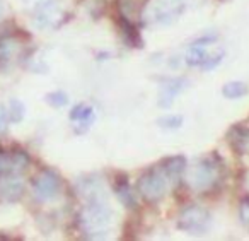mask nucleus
Returning a JSON list of instances; mask_svg holds the SVG:
<instances>
[{"label": "nucleus", "mask_w": 249, "mask_h": 241, "mask_svg": "<svg viewBox=\"0 0 249 241\" xmlns=\"http://www.w3.org/2000/svg\"><path fill=\"white\" fill-rule=\"evenodd\" d=\"M222 175V162L217 158H205L191 168L190 185L196 192H205L217 185Z\"/></svg>", "instance_id": "obj_3"}, {"label": "nucleus", "mask_w": 249, "mask_h": 241, "mask_svg": "<svg viewBox=\"0 0 249 241\" xmlns=\"http://www.w3.org/2000/svg\"><path fill=\"white\" fill-rule=\"evenodd\" d=\"M222 59H224V53H222V52L220 53H215V55H208L207 62H205L201 67H203L205 70H212L213 67H217L218 63L222 62Z\"/></svg>", "instance_id": "obj_22"}, {"label": "nucleus", "mask_w": 249, "mask_h": 241, "mask_svg": "<svg viewBox=\"0 0 249 241\" xmlns=\"http://www.w3.org/2000/svg\"><path fill=\"white\" fill-rule=\"evenodd\" d=\"M212 224L210 212L200 205H190L178 217V227L190 234H203Z\"/></svg>", "instance_id": "obj_5"}, {"label": "nucleus", "mask_w": 249, "mask_h": 241, "mask_svg": "<svg viewBox=\"0 0 249 241\" xmlns=\"http://www.w3.org/2000/svg\"><path fill=\"white\" fill-rule=\"evenodd\" d=\"M46 101H48V104H52L55 108H63L69 104V96L65 93H52L46 96Z\"/></svg>", "instance_id": "obj_21"}, {"label": "nucleus", "mask_w": 249, "mask_h": 241, "mask_svg": "<svg viewBox=\"0 0 249 241\" xmlns=\"http://www.w3.org/2000/svg\"><path fill=\"white\" fill-rule=\"evenodd\" d=\"M167 185H169V180L164 169L154 168L139 180V192L147 202H157L166 195Z\"/></svg>", "instance_id": "obj_4"}, {"label": "nucleus", "mask_w": 249, "mask_h": 241, "mask_svg": "<svg viewBox=\"0 0 249 241\" xmlns=\"http://www.w3.org/2000/svg\"><path fill=\"white\" fill-rule=\"evenodd\" d=\"M239 214H241L242 222H244L246 226L249 227V197L241 202V207H239Z\"/></svg>", "instance_id": "obj_24"}, {"label": "nucleus", "mask_w": 249, "mask_h": 241, "mask_svg": "<svg viewBox=\"0 0 249 241\" xmlns=\"http://www.w3.org/2000/svg\"><path fill=\"white\" fill-rule=\"evenodd\" d=\"M248 86L241 80H231L222 87V94H224L227 100H239V98H244L248 94Z\"/></svg>", "instance_id": "obj_15"}, {"label": "nucleus", "mask_w": 249, "mask_h": 241, "mask_svg": "<svg viewBox=\"0 0 249 241\" xmlns=\"http://www.w3.org/2000/svg\"><path fill=\"white\" fill-rule=\"evenodd\" d=\"M70 120L73 121V128H75L77 134H84L90 128V125L96 120V115H94V110L90 106H86V104H79L75 106L72 111H70Z\"/></svg>", "instance_id": "obj_10"}, {"label": "nucleus", "mask_w": 249, "mask_h": 241, "mask_svg": "<svg viewBox=\"0 0 249 241\" xmlns=\"http://www.w3.org/2000/svg\"><path fill=\"white\" fill-rule=\"evenodd\" d=\"M79 222L84 233H87L90 238L106 236V231L111 224V209L107 207L106 197L86 200V205L79 216Z\"/></svg>", "instance_id": "obj_1"}, {"label": "nucleus", "mask_w": 249, "mask_h": 241, "mask_svg": "<svg viewBox=\"0 0 249 241\" xmlns=\"http://www.w3.org/2000/svg\"><path fill=\"white\" fill-rule=\"evenodd\" d=\"M157 125L162 128L174 130V128H179L181 125H183V117H181V115H166V117L157 120Z\"/></svg>", "instance_id": "obj_18"}, {"label": "nucleus", "mask_w": 249, "mask_h": 241, "mask_svg": "<svg viewBox=\"0 0 249 241\" xmlns=\"http://www.w3.org/2000/svg\"><path fill=\"white\" fill-rule=\"evenodd\" d=\"M9 121H11V117H9V110H5L4 104H0V134H4L9 127Z\"/></svg>", "instance_id": "obj_23"}, {"label": "nucleus", "mask_w": 249, "mask_h": 241, "mask_svg": "<svg viewBox=\"0 0 249 241\" xmlns=\"http://www.w3.org/2000/svg\"><path fill=\"white\" fill-rule=\"evenodd\" d=\"M188 86L186 79H171L166 80L162 84V89H160V98H159V106L169 108L173 104V101L176 100V96Z\"/></svg>", "instance_id": "obj_11"}, {"label": "nucleus", "mask_w": 249, "mask_h": 241, "mask_svg": "<svg viewBox=\"0 0 249 241\" xmlns=\"http://www.w3.org/2000/svg\"><path fill=\"white\" fill-rule=\"evenodd\" d=\"M18 41L12 38L0 40V70H5L14 60L16 53H18Z\"/></svg>", "instance_id": "obj_13"}, {"label": "nucleus", "mask_w": 249, "mask_h": 241, "mask_svg": "<svg viewBox=\"0 0 249 241\" xmlns=\"http://www.w3.org/2000/svg\"><path fill=\"white\" fill-rule=\"evenodd\" d=\"M114 192H116V197L124 207H128V209H135L137 207V197L133 188L130 186V183L126 180L120 181L116 186H114Z\"/></svg>", "instance_id": "obj_14"}, {"label": "nucleus", "mask_w": 249, "mask_h": 241, "mask_svg": "<svg viewBox=\"0 0 249 241\" xmlns=\"http://www.w3.org/2000/svg\"><path fill=\"white\" fill-rule=\"evenodd\" d=\"M24 185L19 173H7L0 176V200L5 203H14L22 197Z\"/></svg>", "instance_id": "obj_8"}, {"label": "nucleus", "mask_w": 249, "mask_h": 241, "mask_svg": "<svg viewBox=\"0 0 249 241\" xmlns=\"http://www.w3.org/2000/svg\"><path fill=\"white\" fill-rule=\"evenodd\" d=\"M160 168L164 169L169 183H178L183 176L184 169H186V159L183 156H173V158H167L160 164Z\"/></svg>", "instance_id": "obj_12"}, {"label": "nucleus", "mask_w": 249, "mask_h": 241, "mask_svg": "<svg viewBox=\"0 0 249 241\" xmlns=\"http://www.w3.org/2000/svg\"><path fill=\"white\" fill-rule=\"evenodd\" d=\"M33 192H35L36 199L43 200H53L60 193V178L55 171L52 169H45L41 171L33 181Z\"/></svg>", "instance_id": "obj_6"}, {"label": "nucleus", "mask_w": 249, "mask_h": 241, "mask_svg": "<svg viewBox=\"0 0 249 241\" xmlns=\"http://www.w3.org/2000/svg\"><path fill=\"white\" fill-rule=\"evenodd\" d=\"M2 12H4V5H2V0H0V18H2Z\"/></svg>", "instance_id": "obj_25"}, {"label": "nucleus", "mask_w": 249, "mask_h": 241, "mask_svg": "<svg viewBox=\"0 0 249 241\" xmlns=\"http://www.w3.org/2000/svg\"><path fill=\"white\" fill-rule=\"evenodd\" d=\"M208 59V53L203 46L200 45H191L190 52L186 55V63L191 67H201Z\"/></svg>", "instance_id": "obj_16"}, {"label": "nucleus", "mask_w": 249, "mask_h": 241, "mask_svg": "<svg viewBox=\"0 0 249 241\" xmlns=\"http://www.w3.org/2000/svg\"><path fill=\"white\" fill-rule=\"evenodd\" d=\"M121 31H123V35H124V38H126V41L130 43V45H133L135 46L137 43L140 41V36L137 35V31H135V28H133V24L132 22H128V19H121Z\"/></svg>", "instance_id": "obj_17"}, {"label": "nucleus", "mask_w": 249, "mask_h": 241, "mask_svg": "<svg viewBox=\"0 0 249 241\" xmlns=\"http://www.w3.org/2000/svg\"><path fill=\"white\" fill-rule=\"evenodd\" d=\"M7 173H18L14 168V156L0 152V176L7 175Z\"/></svg>", "instance_id": "obj_20"}, {"label": "nucleus", "mask_w": 249, "mask_h": 241, "mask_svg": "<svg viewBox=\"0 0 249 241\" xmlns=\"http://www.w3.org/2000/svg\"><path fill=\"white\" fill-rule=\"evenodd\" d=\"M227 142L237 154H249V128L234 125L227 132Z\"/></svg>", "instance_id": "obj_9"}, {"label": "nucleus", "mask_w": 249, "mask_h": 241, "mask_svg": "<svg viewBox=\"0 0 249 241\" xmlns=\"http://www.w3.org/2000/svg\"><path fill=\"white\" fill-rule=\"evenodd\" d=\"M24 113H26L24 104H22L19 100H12L11 101V110H9V117H11L12 123H19V121H22Z\"/></svg>", "instance_id": "obj_19"}, {"label": "nucleus", "mask_w": 249, "mask_h": 241, "mask_svg": "<svg viewBox=\"0 0 249 241\" xmlns=\"http://www.w3.org/2000/svg\"><path fill=\"white\" fill-rule=\"evenodd\" d=\"M184 11V0H150L143 11V22L150 26L171 24Z\"/></svg>", "instance_id": "obj_2"}, {"label": "nucleus", "mask_w": 249, "mask_h": 241, "mask_svg": "<svg viewBox=\"0 0 249 241\" xmlns=\"http://www.w3.org/2000/svg\"><path fill=\"white\" fill-rule=\"evenodd\" d=\"M63 12L56 0H41L36 5L35 11V24L38 28H50V26H58L62 22Z\"/></svg>", "instance_id": "obj_7"}]
</instances>
